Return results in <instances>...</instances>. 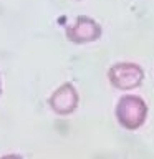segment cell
Here are the masks:
<instances>
[{"label": "cell", "mask_w": 154, "mask_h": 159, "mask_svg": "<svg viewBox=\"0 0 154 159\" xmlns=\"http://www.w3.org/2000/svg\"><path fill=\"white\" fill-rule=\"evenodd\" d=\"M108 80L111 86L119 91H131L143 84L144 70L141 65L133 61H118L108 70Z\"/></svg>", "instance_id": "obj_2"}, {"label": "cell", "mask_w": 154, "mask_h": 159, "mask_svg": "<svg viewBox=\"0 0 154 159\" xmlns=\"http://www.w3.org/2000/svg\"><path fill=\"white\" fill-rule=\"evenodd\" d=\"M149 108L146 101L138 94H123L114 108V116L119 126L128 131H136L146 123Z\"/></svg>", "instance_id": "obj_1"}, {"label": "cell", "mask_w": 154, "mask_h": 159, "mask_svg": "<svg viewBox=\"0 0 154 159\" xmlns=\"http://www.w3.org/2000/svg\"><path fill=\"white\" fill-rule=\"evenodd\" d=\"M0 159H23L20 154H3V156H0Z\"/></svg>", "instance_id": "obj_5"}, {"label": "cell", "mask_w": 154, "mask_h": 159, "mask_svg": "<svg viewBox=\"0 0 154 159\" xmlns=\"http://www.w3.org/2000/svg\"><path fill=\"white\" fill-rule=\"evenodd\" d=\"M101 33H103L101 25L91 17H86V15H79L71 25H68L66 32H65L66 38L75 45H86L96 42L101 37Z\"/></svg>", "instance_id": "obj_3"}, {"label": "cell", "mask_w": 154, "mask_h": 159, "mask_svg": "<svg viewBox=\"0 0 154 159\" xmlns=\"http://www.w3.org/2000/svg\"><path fill=\"white\" fill-rule=\"evenodd\" d=\"M79 104V94L73 83H63L50 94L48 106L58 116H68L76 111Z\"/></svg>", "instance_id": "obj_4"}, {"label": "cell", "mask_w": 154, "mask_h": 159, "mask_svg": "<svg viewBox=\"0 0 154 159\" xmlns=\"http://www.w3.org/2000/svg\"><path fill=\"white\" fill-rule=\"evenodd\" d=\"M0 94H2V78H0Z\"/></svg>", "instance_id": "obj_6"}]
</instances>
